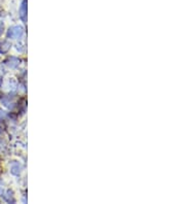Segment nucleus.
Returning a JSON list of instances; mask_svg holds the SVG:
<instances>
[{
  "mask_svg": "<svg viewBox=\"0 0 185 204\" xmlns=\"http://www.w3.org/2000/svg\"><path fill=\"white\" fill-rule=\"evenodd\" d=\"M23 34V29L20 26H16V27L9 28L8 32H7V36L10 38H18Z\"/></svg>",
  "mask_w": 185,
  "mask_h": 204,
  "instance_id": "obj_1",
  "label": "nucleus"
},
{
  "mask_svg": "<svg viewBox=\"0 0 185 204\" xmlns=\"http://www.w3.org/2000/svg\"><path fill=\"white\" fill-rule=\"evenodd\" d=\"M20 18L24 23L27 21V0H23L20 7Z\"/></svg>",
  "mask_w": 185,
  "mask_h": 204,
  "instance_id": "obj_2",
  "label": "nucleus"
},
{
  "mask_svg": "<svg viewBox=\"0 0 185 204\" xmlns=\"http://www.w3.org/2000/svg\"><path fill=\"white\" fill-rule=\"evenodd\" d=\"M9 46H10V44H9L7 41H4V42L0 43V53H5L8 51Z\"/></svg>",
  "mask_w": 185,
  "mask_h": 204,
  "instance_id": "obj_3",
  "label": "nucleus"
},
{
  "mask_svg": "<svg viewBox=\"0 0 185 204\" xmlns=\"http://www.w3.org/2000/svg\"><path fill=\"white\" fill-rule=\"evenodd\" d=\"M2 30H3V24L2 23H0V33L2 32Z\"/></svg>",
  "mask_w": 185,
  "mask_h": 204,
  "instance_id": "obj_4",
  "label": "nucleus"
}]
</instances>
